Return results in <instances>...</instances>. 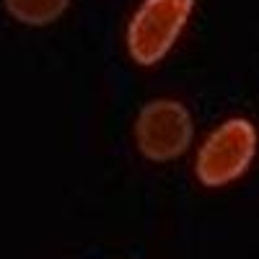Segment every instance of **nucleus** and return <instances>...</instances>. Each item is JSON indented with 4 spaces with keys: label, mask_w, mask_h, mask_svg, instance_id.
Returning a JSON list of instances; mask_svg holds the SVG:
<instances>
[{
    "label": "nucleus",
    "mask_w": 259,
    "mask_h": 259,
    "mask_svg": "<svg viewBox=\"0 0 259 259\" xmlns=\"http://www.w3.org/2000/svg\"><path fill=\"white\" fill-rule=\"evenodd\" d=\"M192 8L194 0H145L127 29V47L135 62H158L182 34Z\"/></svg>",
    "instance_id": "obj_1"
},
{
    "label": "nucleus",
    "mask_w": 259,
    "mask_h": 259,
    "mask_svg": "<svg viewBox=\"0 0 259 259\" xmlns=\"http://www.w3.org/2000/svg\"><path fill=\"white\" fill-rule=\"evenodd\" d=\"M256 153V130L249 119H228L205 140L197 156V177L207 187L239 179Z\"/></svg>",
    "instance_id": "obj_2"
},
{
    "label": "nucleus",
    "mask_w": 259,
    "mask_h": 259,
    "mask_svg": "<svg viewBox=\"0 0 259 259\" xmlns=\"http://www.w3.org/2000/svg\"><path fill=\"white\" fill-rule=\"evenodd\" d=\"M135 138L150 161H171L192 143V117L179 101L158 99L148 104L135 122Z\"/></svg>",
    "instance_id": "obj_3"
},
{
    "label": "nucleus",
    "mask_w": 259,
    "mask_h": 259,
    "mask_svg": "<svg viewBox=\"0 0 259 259\" xmlns=\"http://www.w3.org/2000/svg\"><path fill=\"white\" fill-rule=\"evenodd\" d=\"M8 13L29 26H45L62 16V11L70 6V0H3Z\"/></svg>",
    "instance_id": "obj_4"
}]
</instances>
